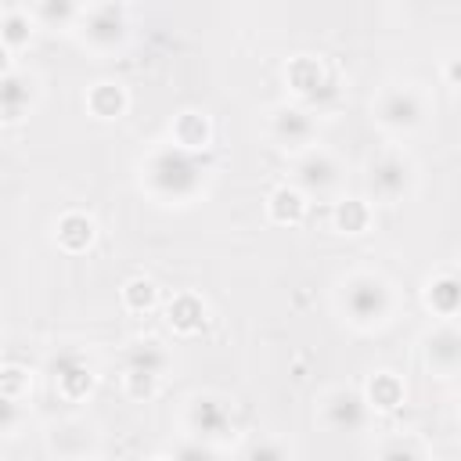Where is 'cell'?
Listing matches in <instances>:
<instances>
[{"label":"cell","mask_w":461,"mask_h":461,"mask_svg":"<svg viewBox=\"0 0 461 461\" xmlns=\"http://www.w3.org/2000/svg\"><path fill=\"white\" fill-rule=\"evenodd\" d=\"M342 306L349 310V317H353L357 324H375V321H382L385 310H389V292H385V285H382L378 277L357 274V277L346 281Z\"/></svg>","instance_id":"1"},{"label":"cell","mask_w":461,"mask_h":461,"mask_svg":"<svg viewBox=\"0 0 461 461\" xmlns=\"http://www.w3.org/2000/svg\"><path fill=\"white\" fill-rule=\"evenodd\" d=\"M378 119L385 126H393V130H411L421 119V104H418V97L411 90H389L382 97V104H378Z\"/></svg>","instance_id":"2"},{"label":"cell","mask_w":461,"mask_h":461,"mask_svg":"<svg viewBox=\"0 0 461 461\" xmlns=\"http://www.w3.org/2000/svg\"><path fill=\"white\" fill-rule=\"evenodd\" d=\"M407 180H411V169H407V162L396 158V155H385V158H378V162L371 166V187H375L382 198L403 194Z\"/></svg>","instance_id":"3"},{"label":"cell","mask_w":461,"mask_h":461,"mask_svg":"<svg viewBox=\"0 0 461 461\" xmlns=\"http://www.w3.org/2000/svg\"><path fill=\"white\" fill-rule=\"evenodd\" d=\"M335 180H339V169H335V162H331L324 151H313V155H306V158L299 162V184H303V187H310V191H328Z\"/></svg>","instance_id":"4"},{"label":"cell","mask_w":461,"mask_h":461,"mask_svg":"<svg viewBox=\"0 0 461 461\" xmlns=\"http://www.w3.org/2000/svg\"><path fill=\"white\" fill-rule=\"evenodd\" d=\"M339 414V429H357L360 421H364V407H360V400L353 396V393H335L331 400H328V414Z\"/></svg>","instance_id":"5"},{"label":"cell","mask_w":461,"mask_h":461,"mask_svg":"<svg viewBox=\"0 0 461 461\" xmlns=\"http://www.w3.org/2000/svg\"><path fill=\"white\" fill-rule=\"evenodd\" d=\"M447 353H450L454 364L461 360V335L457 331H436L429 339V360H436L439 367H447Z\"/></svg>","instance_id":"6"},{"label":"cell","mask_w":461,"mask_h":461,"mask_svg":"<svg viewBox=\"0 0 461 461\" xmlns=\"http://www.w3.org/2000/svg\"><path fill=\"white\" fill-rule=\"evenodd\" d=\"M382 461H421V454H418V447H414V443L396 439V443H389V447H385Z\"/></svg>","instance_id":"7"},{"label":"cell","mask_w":461,"mask_h":461,"mask_svg":"<svg viewBox=\"0 0 461 461\" xmlns=\"http://www.w3.org/2000/svg\"><path fill=\"white\" fill-rule=\"evenodd\" d=\"M249 461H285V457H281V450H277V447H270V443H263V447H252V454H249Z\"/></svg>","instance_id":"8"}]
</instances>
